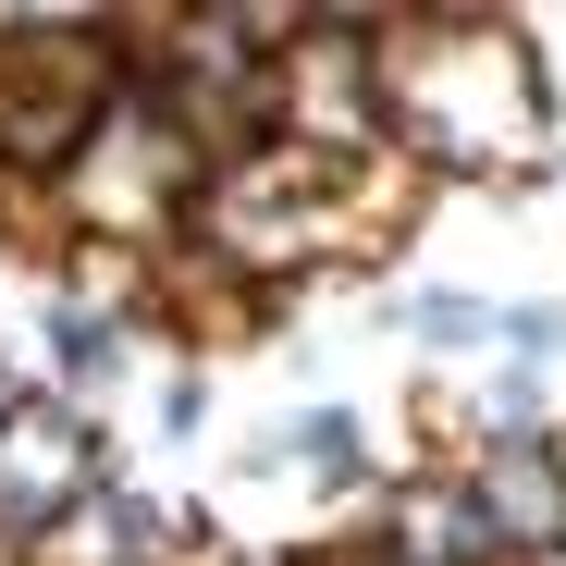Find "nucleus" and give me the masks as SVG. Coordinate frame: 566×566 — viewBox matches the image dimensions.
Here are the masks:
<instances>
[{
	"label": "nucleus",
	"instance_id": "0eeeda50",
	"mask_svg": "<svg viewBox=\"0 0 566 566\" xmlns=\"http://www.w3.org/2000/svg\"><path fill=\"white\" fill-rule=\"evenodd\" d=\"M419 333H431V345H481V333H505V321H481L468 296H431V308H419Z\"/></svg>",
	"mask_w": 566,
	"mask_h": 566
},
{
	"label": "nucleus",
	"instance_id": "f03ea898",
	"mask_svg": "<svg viewBox=\"0 0 566 566\" xmlns=\"http://www.w3.org/2000/svg\"><path fill=\"white\" fill-rule=\"evenodd\" d=\"M86 481H99V431H74L62 407H13L0 419V542L74 530Z\"/></svg>",
	"mask_w": 566,
	"mask_h": 566
},
{
	"label": "nucleus",
	"instance_id": "f257e3e1",
	"mask_svg": "<svg viewBox=\"0 0 566 566\" xmlns=\"http://www.w3.org/2000/svg\"><path fill=\"white\" fill-rule=\"evenodd\" d=\"M382 112L419 160H517L542 136V74L505 25H407L382 38Z\"/></svg>",
	"mask_w": 566,
	"mask_h": 566
},
{
	"label": "nucleus",
	"instance_id": "39448f33",
	"mask_svg": "<svg viewBox=\"0 0 566 566\" xmlns=\"http://www.w3.org/2000/svg\"><path fill=\"white\" fill-rule=\"evenodd\" d=\"M50 357L74 369V382H86V395H99V382H112V369H124V333H112V321H86V308H62V321H50Z\"/></svg>",
	"mask_w": 566,
	"mask_h": 566
},
{
	"label": "nucleus",
	"instance_id": "7ed1b4c3",
	"mask_svg": "<svg viewBox=\"0 0 566 566\" xmlns=\"http://www.w3.org/2000/svg\"><path fill=\"white\" fill-rule=\"evenodd\" d=\"M468 493H481L493 542H517V554H554L566 542V455H542L530 431H505L481 468H468Z\"/></svg>",
	"mask_w": 566,
	"mask_h": 566
},
{
	"label": "nucleus",
	"instance_id": "20e7f679",
	"mask_svg": "<svg viewBox=\"0 0 566 566\" xmlns=\"http://www.w3.org/2000/svg\"><path fill=\"white\" fill-rule=\"evenodd\" d=\"M493 554V517L468 481H407L395 493V530H382V566H481Z\"/></svg>",
	"mask_w": 566,
	"mask_h": 566
},
{
	"label": "nucleus",
	"instance_id": "423d86ee",
	"mask_svg": "<svg viewBox=\"0 0 566 566\" xmlns=\"http://www.w3.org/2000/svg\"><path fill=\"white\" fill-rule=\"evenodd\" d=\"M566 345V308H505V357L530 369V357H554Z\"/></svg>",
	"mask_w": 566,
	"mask_h": 566
}]
</instances>
